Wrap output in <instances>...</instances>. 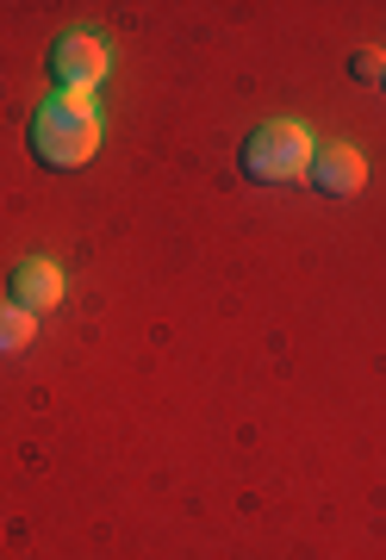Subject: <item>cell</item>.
<instances>
[{"label": "cell", "instance_id": "1", "mask_svg": "<svg viewBox=\"0 0 386 560\" xmlns=\"http://www.w3.org/2000/svg\"><path fill=\"white\" fill-rule=\"evenodd\" d=\"M32 150L44 168H82L101 150V113L87 94H50L32 113Z\"/></svg>", "mask_w": 386, "mask_h": 560}, {"label": "cell", "instance_id": "2", "mask_svg": "<svg viewBox=\"0 0 386 560\" xmlns=\"http://www.w3.org/2000/svg\"><path fill=\"white\" fill-rule=\"evenodd\" d=\"M312 156H318V143L300 119H268L244 143V175L262 180V187H286V180L312 175Z\"/></svg>", "mask_w": 386, "mask_h": 560}, {"label": "cell", "instance_id": "3", "mask_svg": "<svg viewBox=\"0 0 386 560\" xmlns=\"http://www.w3.org/2000/svg\"><path fill=\"white\" fill-rule=\"evenodd\" d=\"M50 69H57L62 94H87V88L106 81L113 57H106V44L94 38V32H69V38H57V50H50Z\"/></svg>", "mask_w": 386, "mask_h": 560}, {"label": "cell", "instance_id": "4", "mask_svg": "<svg viewBox=\"0 0 386 560\" xmlns=\"http://www.w3.org/2000/svg\"><path fill=\"white\" fill-rule=\"evenodd\" d=\"M312 187L318 194H330V200H349V194H362V180H367V162L355 143H325L318 156H312Z\"/></svg>", "mask_w": 386, "mask_h": 560}, {"label": "cell", "instance_id": "5", "mask_svg": "<svg viewBox=\"0 0 386 560\" xmlns=\"http://www.w3.org/2000/svg\"><path fill=\"white\" fill-rule=\"evenodd\" d=\"M57 300H62V268L50 256H25L20 268H13V305L38 318V312H50Z\"/></svg>", "mask_w": 386, "mask_h": 560}, {"label": "cell", "instance_id": "6", "mask_svg": "<svg viewBox=\"0 0 386 560\" xmlns=\"http://www.w3.org/2000/svg\"><path fill=\"white\" fill-rule=\"evenodd\" d=\"M32 337H38V318H32V312H20V305L7 300V305H0V355H20Z\"/></svg>", "mask_w": 386, "mask_h": 560}, {"label": "cell", "instance_id": "7", "mask_svg": "<svg viewBox=\"0 0 386 560\" xmlns=\"http://www.w3.org/2000/svg\"><path fill=\"white\" fill-rule=\"evenodd\" d=\"M349 69H355L362 81H381L386 75V57H381V50H355V62H349Z\"/></svg>", "mask_w": 386, "mask_h": 560}, {"label": "cell", "instance_id": "8", "mask_svg": "<svg viewBox=\"0 0 386 560\" xmlns=\"http://www.w3.org/2000/svg\"><path fill=\"white\" fill-rule=\"evenodd\" d=\"M381 81H386V75H381Z\"/></svg>", "mask_w": 386, "mask_h": 560}]
</instances>
